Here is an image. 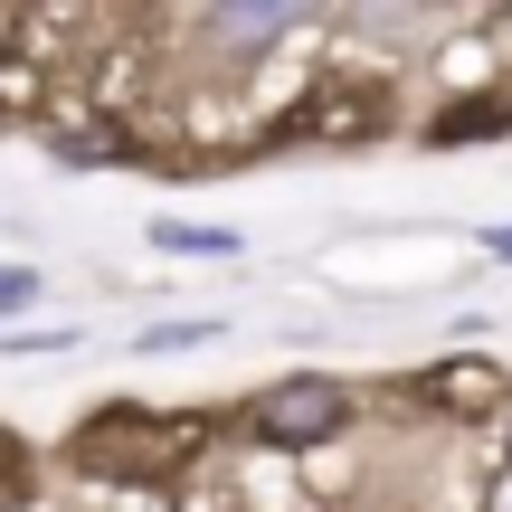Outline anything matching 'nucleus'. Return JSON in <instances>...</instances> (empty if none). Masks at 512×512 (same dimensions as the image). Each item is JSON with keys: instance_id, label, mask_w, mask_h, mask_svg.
<instances>
[{"instance_id": "nucleus-1", "label": "nucleus", "mask_w": 512, "mask_h": 512, "mask_svg": "<svg viewBox=\"0 0 512 512\" xmlns=\"http://www.w3.org/2000/svg\"><path fill=\"white\" fill-rule=\"evenodd\" d=\"M200 437H209L200 418H143V408H105V418H86V427H76V446H67V456L86 465V475L162 484V475H181V465L200 456Z\"/></svg>"}, {"instance_id": "nucleus-2", "label": "nucleus", "mask_w": 512, "mask_h": 512, "mask_svg": "<svg viewBox=\"0 0 512 512\" xmlns=\"http://www.w3.org/2000/svg\"><path fill=\"white\" fill-rule=\"evenodd\" d=\"M342 418H351V399H342L332 380H275V389H256L247 437H256V446H323Z\"/></svg>"}, {"instance_id": "nucleus-3", "label": "nucleus", "mask_w": 512, "mask_h": 512, "mask_svg": "<svg viewBox=\"0 0 512 512\" xmlns=\"http://www.w3.org/2000/svg\"><path fill=\"white\" fill-rule=\"evenodd\" d=\"M304 10H313V0H219L200 29H209L219 57H266L285 29H304Z\"/></svg>"}, {"instance_id": "nucleus-4", "label": "nucleus", "mask_w": 512, "mask_h": 512, "mask_svg": "<svg viewBox=\"0 0 512 512\" xmlns=\"http://www.w3.org/2000/svg\"><path fill=\"white\" fill-rule=\"evenodd\" d=\"M427 389H437V408H465V418H475V408H503V380H494V370H437V380H427Z\"/></svg>"}, {"instance_id": "nucleus-5", "label": "nucleus", "mask_w": 512, "mask_h": 512, "mask_svg": "<svg viewBox=\"0 0 512 512\" xmlns=\"http://www.w3.org/2000/svg\"><path fill=\"white\" fill-rule=\"evenodd\" d=\"M503 124H512V105H503V95H484V105H446L427 133H437V143H475V133H503Z\"/></svg>"}, {"instance_id": "nucleus-6", "label": "nucleus", "mask_w": 512, "mask_h": 512, "mask_svg": "<svg viewBox=\"0 0 512 512\" xmlns=\"http://www.w3.org/2000/svg\"><path fill=\"white\" fill-rule=\"evenodd\" d=\"M152 247H162V256H238V228H181V219H162Z\"/></svg>"}, {"instance_id": "nucleus-7", "label": "nucleus", "mask_w": 512, "mask_h": 512, "mask_svg": "<svg viewBox=\"0 0 512 512\" xmlns=\"http://www.w3.org/2000/svg\"><path fill=\"white\" fill-rule=\"evenodd\" d=\"M219 323H162V332H143V351H181V342H209Z\"/></svg>"}, {"instance_id": "nucleus-8", "label": "nucleus", "mask_w": 512, "mask_h": 512, "mask_svg": "<svg viewBox=\"0 0 512 512\" xmlns=\"http://www.w3.org/2000/svg\"><path fill=\"white\" fill-rule=\"evenodd\" d=\"M0 304H38V275L29 266H0Z\"/></svg>"}, {"instance_id": "nucleus-9", "label": "nucleus", "mask_w": 512, "mask_h": 512, "mask_svg": "<svg viewBox=\"0 0 512 512\" xmlns=\"http://www.w3.org/2000/svg\"><path fill=\"white\" fill-rule=\"evenodd\" d=\"M494 256H503V266H512V228H503V238H494Z\"/></svg>"}]
</instances>
